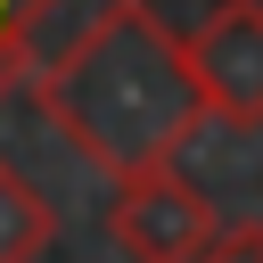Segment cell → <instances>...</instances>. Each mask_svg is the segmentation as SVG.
<instances>
[{
  "instance_id": "cell-1",
  "label": "cell",
  "mask_w": 263,
  "mask_h": 263,
  "mask_svg": "<svg viewBox=\"0 0 263 263\" xmlns=\"http://www.w3.org/2000/svg\"><path fill=\"white\" fill-rule=\"evenodd\" d=\"M33 107L107 181L181 164L189 132L205 123L189 33H173L164 8H148V0H107L58 58H41L33 66Z\"/></svg>"
},
{
  "instance_id": "cell-2",
  "label": "cell",
  "mask_w": 263,
  "mask_h": 263,
  "mask_svg": "<svg viewBox=\"0 0 263 263\" xmlns=\"http://www.w3.org/2000/svg\"><path fill=\"white\" fill-rule=\"evenodd\" d=\"M107 230L132 263H197L214 247V197L181 173V164H156V173H132L115 181V205H107Z\"/></svg>"
},
{
  "instance_id": "cell-3",
  "label": "cell",
  "mask_w": 263,
  "mask_h": 263,
  "mask_svg": "<svg viewBox=\"0 0 263 263\" xmlns=\"http://www.w3.org/2000/svg\"><path fill=\"white\" fill-rule=\"evenodd\" d=\"M189 66L205 90V123H263V0H214L189 25Z\"/></svg>"
},
{
  "instance_id": "cell-4",
  "label": "cell",
  "mask_w": 263,
  "mask_h": 263,
  "mask_svg": "<svg viewBox=\"0 0 263 263\" xmlns=\"http://www.w3.org/2000/svg\"><path fill=\"white\" fill-rule=\"evenodd\" d=\"M49 238H58V205L0 156V263H33L49 255Z\"/></svg>"
},
{
  "instance_id": "cell-5",
  "label": "cell",
  "mask_w": 263,
  "mask_h": 263,
  "mask_svg": "<svg viewBox=\"0 0 263 263\" xmlns=\"http://www.w3.org/2000/svg\"><path fill=\"white\" fill-rule=\"evenodd\" d=\"M49 8H58V0H0V99L25 82V66H33V33L49 25Z\"/></svg>"
},
{
  "instance_id": "cell-6",
  "label": "cell",
  "mask_w": 263,
  "mask_h": 263,
  "mask_svg": "<svg viewBox=\"0 0 263 263\" xmlns=\"http://www.w3.org/2000/svg\"><path fill=\"white\" fill-rule=\"evenodd\" d=\"M197 263H263V222H230V230H214V247H205Z\"/></svg>"
}]
</instances>
